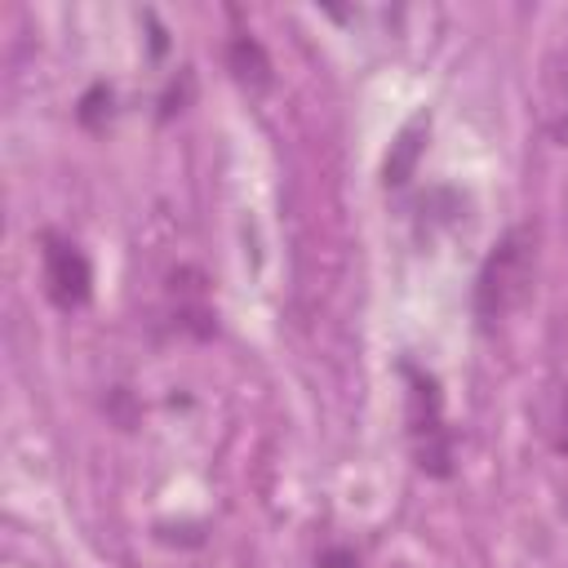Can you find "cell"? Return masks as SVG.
I'll use <instances>...</instances> for the list:
<instances>
[{
  "mask_svg": "<svg viewBox=\"0 0 568 568\" xmlns=\"http://www.w3.org/2000/svg\"><path fill=\"white\" fill-rule=\"evenodd\" d=\"M532 288H537V231L510 226L475 275V315L484 324H497L515 315L532 297Z\"/></svg>",
  "mask_w": 568,
  "mask_h": 568,
  "instance_id": "6da1fadb",
  "label": "cell"
},
{
  "mask_svg": "<svg viewBox=\"0 0 568 568\" xmlns=\"http://www.w3.org/2000/svg\"><path fill=\"white\" fill-rule=\"evenodd\" d=\"M550 444H555V453H564V457H568V382L559 386V408H555V430H550Z\"/></svg>",
  "mask_w": 568,
  "mask_h": 568,
  "instance_id": "ba28073f",
  "label": "cell"
},
{
  "mask_svg": "<svg viewBox=\"0 0 568 568\" xmlns=\"http://www.w3.org/2000/svg\"><path fill=\"white\" fill-rule=\"evenodd\" d=\"M191 89H195V80H191V75H186V84H182V89H178V80H173V84H169V93H164V111H160V115L169 120L173 111H182V102L191 98Z\"/></svg>",
  "mask_w": 568,
  "mask_h": 568,
  "instance_id": "9c48e42d",
  "label": "cell"
},
{
  "mask_svg": "<svg viewBox=\"0 0 568 568\" xmlns=\"http://www.w3.org/2000/svg\"><path fill=\"white\" fill-rule=\"evenodd\" d=\"M541 124L555 142L568 146V62L550 58L541 75Z\"/></svg>",
  "mask_w": 568,
  "mask_h": 568,
  "instance_id": "5b68a950",
  "label": "cell"
},
{
  "mask_svg": "<svg viewBox=\"0 0 568 568\" xmlns=\"http://www.w3.org/2000/svg\"><path fill=\"white\" fill-rule=\"evenodd\" d=\"M226 67H231V75H235L248 93L271 89V58H266V49H262L253 36H235V40L226 44Z\"/></svg>",
  "mask_w": 568,
  "mask_h": 568,
  "instance_id": "8992f818",
  "label": "cell"
},
{
  "mask_svg": "<svg viewBox=\"0 0 568 568\" xmlns=\"http://www.w3.org/2000/svg\"><path fill=\"white\" fill-rule=\"evenodd\" d=\"M44 284H49V297L62 306V311H75L89 302V288H93V271H89V257L62 240V235H44Z\"/></svg>",
  "mask_w": 568,
  "mask_h": 568,
  "instance_id": "3957f363",
  "label": "cell"
},
{
  "mask_svg": "<svg viewBox=\"0 0 568 568\" xmlns=\"http://www.w3.org/2000/svg\"><path fill=\"white\" fill-rule=\"evenodd\" d=\"M408 373V439H413V457L426 475L448 479L453 475V435L444 426V399L435 377L404 368Z\"/></svg>",
  "mask_w": 568,
  "mask_h": 568,
  "instance_id": "7a4b0ae2",
  "label": "cell"
},
{
  "mask_svg": "<svg viewBox=\"0 0 568 568\" xmlns=\"http://www.w3.org/2000/svg\"><path fill=\"white\" fill-rule=\"evenodd\" d=\"M102 111H111V89H106V84H93V89L84 93V102H80V120H84L89 129H98V124H102Z\"/></svg>",
  "mask_w": 568,
  "mask_h": 568,
  "instance_id": "52a82bcc",
  "label": "cell"
},
{
  "mask_svg": "<svg viewBox=\"0 0 568 568\" xmlns=\"http://www.w3.org/2000/svg\"><path fill=\"white\" fill-rule=\"evenodd\" d=\"M426 129H430L426 115H413V120L399 129V138L390 142L386 164H382V182H386V186H404V182L413 178L417 155H422V146H426Z\"/></svg>",
  "mask_w": 568,
  "mask_h": 568,
  "instance_id": "277c9868",
  "label": "cell"
}]
</instances>
